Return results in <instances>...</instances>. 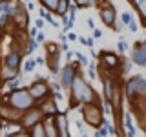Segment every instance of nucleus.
I'll use <instances>...</instances> for the list:
<instances>
[{"mask_svg":"<svg viewBox=\"0 0 146 137\" xmlns=\"http://www.w3.org/2000/svg\"><path fill=\"white\" fill-rule=\"evenodd\" d=\"M24 71L26 73H31V71H35V68H36V62H35V59H27V61L24 62Z\"/></svg>","mask_w":146,"mask_h":137,"instance_id":"25","label":"nucleus"},{"mask_svg":"<svg viewBox=\"0 0 146 137\" xmlns=\"http://www.w3.org/2000/svg\"><path fill=\"white\" fill-rule=\"evenodd\" d=\"M88 75H90V79L91 80H95L97 79V71H95V64H88Z\"/></svg>","mask_w":146,"mask_h":137,"instance_id":"29","label":"nucleus"},{"mask_svg":"<svg viewBox=\"0 0 146 137\" xmlns=\"http://www.w3.org/2000/svg\"><path fill=\"white\" fill-rule=\"evenodd\" d=\"M24 2H27V0H24Z\"/></svg>","mask_w":146,"mask_h":137,"instance_id":"44","label":"nucleus"},{"mask_svg":"<svg viewBox=\"0 0 146 137\" xmlns=\"http://www.w3.org/2000/svg\"><path fill=\"white\" fill-rule=\"evenodd\" d=\"M126 27H128V29H130V31H133V33H135L137 29H139V26H137V22L133 20V18H131V22H130V24H128Z\"/></svg>","mask_w":146,"mask_h":137,"instance_id":"31","label":"nucleus"},{"mask_svg":"<svg viewBox=\"0 0 146 137\" xmlns=\"http://www.w3.org/2000/svg\"><path fill=\"white\" fill-rule=\"evenodd\" d=\"M38 110L42 113V117H55L58 113V106H57V100L53 97H48L44 99L42 102L38 104Z\"/></svg>","mask_w":146,"mask_h":137,"instance_id":"12","label":"nucleus"},{"mask_svg":"<svg viewBox=\"0 0 146 137\" xmlns=\"http://www.w3.org/2000/svg\"><path fill=\"white\" fill-rule=\"evenodd\" d=\"M27 18H29L27 17V9L26 7H18V11L15 13V17H13L11 20H13V24H17L20 29H24L26 24H27Z\"/></svg>","mask_w":146,"mask_h":137,"instance_id":"14","label":"nucleus"},{"mask_svg":"<svg viewBox=\"0 0 146 137\" xmlns=\"http://www.w3.org/2000/svg\"><path fill=\"white\" fill-rule=\"evenodd\" d=\"M35 27H36V29H42V27H44V20H42V18H36V20H35Z\"/></svg>","mask_w":146,"mask_h":137,"instance_id":"34","label":"nucleus"},{"mask_svg":"<svg viewBox=\"0 0 146 137\" xmlns=\"http://www.w3.org/2000/svg\"><path fill=\"white\" fill-rule=\"evenodd\" d=\"M58 61H60V53H57V55H49V59H48L49 71H51L53 75H58V71H60V64H58Z\"/></svg>","mask_w":146,"mask_h":137,"instance_id":"17","label":"nucleus"},{"mask_svg":"<svg viewBox=\"0 0 146 137\" xmlns=\"http://www.w3.org/2000/svg\"><path fill=\"white\" fill-rule=\"evenodd\" d=\"M121 64H122V71L121 73H122V75H126V73L130 71V68H131V62L130 61H121Z\"/></svg>","mask_w":146,"mask_h":137,"instance_id":"30","label":"nucleus"},{"mask_svg":"<svg viewBox=\"0 0 146 137\" xmlns=\"http://www.w3.org/2000/svg\"><path fill=\"white\" fill-rule=\"evenodd\" d=\"M27 93L31 95V99H33V100H44V99L51 97L49 84H48L44 79H40V77L29 84V88H27Z\"/></svg>","mask_w":146,"mask_h":137,"instance_id":"5","label":"nucleus"},{"mask_svg":"<svg viewBox=\"0 0 146 137\" xmlns=\"http://www.w3.org/2000/svg\"><path fill=\"white\" fill-rule=\"evenodd\" d=\"M60 80H58V84H60V88L64 90H70L73 80H75V77L79 75V68H77V64L73 66V64H66L64 68H60Z\"/></svg>","mask_w":146,"mask_h":137,"instance_id":"7","label":"nucleus"},{"mask_svg":"<svg viewBox=\"0 0 146 137\" xmlns=\"http://www.w3.org/2000/svg\"><path fill=\"white\" fill-rule=\"evenodd\" d=\"M131 4L135 6L137 9V13H139V18H141V26H144L146 24V0H130Z\"/></svg>","mask_w":146,"mask_h":137,"instance_id":"16","label":"nucleus"},{"mask_svg":"<svg viewBox=\"0 0 146 137\" xmlns=\"http://www.w3.org/2000/svg\"><path fill=\"white\" fill-rule=\"evenodd\" d=\"M0 2H6V0H0Z\"/></svg>","mask_w":146,"mask_h":137,"instance_id":"43","label":"nucleus"},{"mask_svg":"<svg viewBox=\"0 0 146 137\" xmlns=\"http://www.w3.org/2000/svg\"><path fill=\"white\" fill-rule=\"evenodd\" d=\"M55 130H57V137H71L70 135V122H68V115L64 112H58L53 117Z\"/></svg>","mask_w":146,"mask_h":137,"instance_id":"9","label":"nucleus"},{"mask_svg":"<svg viewBox=\"0 0 146 137\" xmlns=\"http://www.w3.org/2000/svg\"><path fill=\"white\" fill-rule=\"evenodd\" d=\"M35 42H36V44L46 42V37H44V33H36V35H35Z\"/></svg>","mask_w":146,"mask_h":137,"instance_id":"33","label":"nucleus"},{"mask_svg":"<svg viewBox=\"0 0 146 137\" xmlns=\"http://www.w3.org/2000/svg\"><path fill=\"white\" fill-rule=\"evenodd\" d=\"M124 130H126V137H135V126L133 122H131V113L126 112L124 113Z\"/></svg>","mask_w":146,"mask_h":137,"instance_id":"18","label":"nucleus"},{"mask_svg":"<svg viewBox=\"0 0 146 137\" xmlns=\"http://www.w3.org/2000/svg\"><path fill=\"white\" fill-rule=\"evenodd\" d=\"M99 17H100V20L104 22V26L111 27V24L117 18V11H115V7H113L111 4H106V6H102L99 9Z\"/></svg>","mask_w":146,"mask_h":137,"instance_id":"13","label":"nucleus"},{"mask_svg":"<svg viewBox=\"0 0 146 137\" xmlns=\"http://www.w3.org/2000/svg\"><path fill=\"white\" fill-rule=\"evenodd\" d=\"M9 137H29V134H27V132H18V134H15V135L9 134Z\"/></svg>","mask_w":146,"mask_h":137,"instance_id":"37","label":"nucleus"},{"mask_svg":"<svg viewBox=\"0 0 146 137\" xmlns=\"http://www.w3.org/2000/svg\"><path fill=\"white\" fill-rule=\"evenodd\" d=\"M135 66L144 68L146 66V42L144 40H139V42L133 44V49H131V61Z\"/></svg>","mask_w":146,"mask_h":137,"instance_id":"8","label":"nucleus"},{"mask_svg":"<svg viewBox=\"0 0 146 137\" xmlns=\"http://www.w3.org/2000/svg\"><path fill=\"white\" fill-rule=\"evenodd\" d=\"M68 7H70V0H58L57 7H55V13L62 18V17L68 15Z\"/></svg>","mask_w":146,"mask_h":137,"instance_id":"19","label":"nucleus"},{"mask_svg":"<svg viewBox=\"0 0 146 137\" xmlns=\"http://www.w3.org/2000/svg\"><path fill=\"white\" fill-rule=\"evenodd\" d=\"M7 102H9L11 108H15L17 112H20V113L35 106V100L31 99L29 93H27V88H17V90L9 91Z\"/></svg>","mask_w":146,"mask_h":137,"instance_id":"3","label":"nucleus"},{"mask_svg":"<svg viewBox=\"0 0 146 137\" xmlns=\"http://www.w3.org/2000/svg\"><path fill=\"white\" fill-rule=\"evenodd\" d=\"M36 44L35 42V39H27V42H26V55H33L35 53V49H36Z\"/></svg>","mask_w":146,"mask_h":137,"instance_id":"24","label":"nucleus"},{"mask_svg":"<svg viewBox=\"0 0 146 137\" xmlns=\"http://www.w3.org/2000/svg\"><path fill=\"white\" fill-rule=\"evenodd\" d=\"M124 95L130 99L131 104H135L137 100H144L146 97V79L144 75H133L130 77L124 86Z\"/></svg>","mask_w":146,"mask_h":137,"instance_id":"2","label":"nucleus"},{"mask_svg":"<svg viewBox=\"0 0 146 137\" xmlns=\"http://www.w3.org/2000/svg\"><path fill=\"white\" fill-rule=\"evenodd\" d=\"M40 122H42V130H44L46 137H57V130H55L53 117H44Z\"/></svg>","mask_w":146,"mask_h":137,"instance_id":"15","label":"nucleus"},{"mask_svg":"<svg viewBox=\"0 0 146 137\" xmlns=\"http://www.w3.org/2000/svg\"><path fill=\"white\" fill-rule=\"evenodd\" d=\"M2 128H4V121L0 119V134H2Z\"/></svg>","mask_w":146,"mask_h":137,"instance_id":"42","label":"nucleus"},{"mask_svg":"<svg viewBox=\"0 0 146 137\" xmlns=\"http://www.w3.org/2000/svg\"><path fill=\"white\" fill-rule=\"evenodd\" d=\"M100 37H102V31L95 27V29H93V39H100Z\"/></svg>","mask_w":146,"mask_h":137,"instance_id":"38","label":"nucleus"},{"mask_svg":"<svg viewBox=\"0 0 146 137\" xmlns=\"http://www.w3.org/2000/svg\"><path fill=\"white\" fill-rule=\"evenodd\" d=\"M64 42H68V40H66V35H60V44H64Z\"/></svg>","mask_w":146,"mask_h":137,"instance_id":"40","label":"nucleus"},{"mask_svg":"<svg viewBox=\"0 0 146 137\" xmlns=\"http://www.w3.org/2000/svg\"><path fill=\"white\" fill-rule=\"evenodd\" d=\"M27 134H29V137H46L44 130H42V122H36L35 126H31Z\"/></svg>","mask_w":146,"mask_h":137,"instance_id":"20","label":"nucleus"},{"mask_svg":"<svg viewBox=\"0 0 146 137\" xmlns=\"http://www.w3.org/2000/svg\"><path fill=\"white\" fill-rule=\"evenodd\" d=\"M42 121V113H40L38 106H33L29 110H26V112H22V117L18 119V124H20L22 128H26V130H29L31 126H35L36 122Z\"/></svg>","mask_w":146,"mask_h":137,"instance_id":"6","label":"nucleus"},{"mask_svg":"<svg viewBox=\"0 0 146 137\" xmlns=\"http://www.w3.org/2000/svg\"><path fill=\"white\" fill-rule=\"evenodd\" d=\"M38 33V29H36V27H31L29 29V33H27V39H35V35Z\"/></svg>","mask_w":146,"mask_h":137,"instance_id":"35","label":"nucleus"},{"mask_svg":"<svg viewBox=\"0 0 146 137\" xmlns=\"http://www.w3.org/2000/svg\"><path fill=\"white\" fill-rule=\"evenodd\" d=\"M38 17L42 18L44 22L48 20V22H49V24H51L53 27H58V24H57V22L53 20V17H51V13H49V11H46V9H40V11H38Z\"/></svg>","mask_w":146,"mask_h":137,"instance_id":"22","label":"nucleus"},{"mask_svg":"<svg viewBox=\"0 0 146 137\" xmlns=\"http://www.w3.org/2000/svg\"><path fill=\"white\" fill-rule=\"evenodd\" d=\"M20 66H22V53L20 51L13 49V51H9L4 57V68H7V70H11L15 73H20Z\"/></svg>","mask_w":146,"mask_h":137,"instance_id":"10","label":"nucleus"},{"mask_svg":"<svg viewBox=\"0 0 146 137\" xmlns=\"http://www.w3.org/2000/svg\"><path fill=\"white\" fill-rule=\"evenodd\" d=\"M77 39H79V37H77L75 33H73V31H70V33H68V37H66V40H71V42H75Z\"/></svg>","mask_w":146,"mask_h":137,"instance_id":"36","label":"nucleus"},{"mask_svg":"<svg viewBox=\"0 0 146 137\" xmlns=\"http://www.w3.org/2000/svg\"><path fill=\"white\" fill-rule=\"evenodd\" d=\"M99 59H100V62L104 64V68L110 70V71L117 70V68L121 66V57H119L117 53H113V51H102V53H99Z\"/></svg>","mask_w":146,"mask_h":137,"instance_id":"11","label":"nucleus"},{"mask_svg":"<svg viewBox=\"0 0 146 137\" xmlns=\"http://www.w3.org/2000/svg\"><path fill=\"white\" fill-rule=\"evenodd\" d=\"M93 44H95L93 39H86V46H88V48H93Z\"/></svg>","mask_w":146,"mask_h":137,"instance_id":"39","label":"nucleus"},{"mask_svg":"<svg viewBox=\"0 0 146 137\" xmlns=\"http://www.w3.org/2000/svg\"><path fill=\"white\" fill-rule=\"evenodd\" d=\"M121 22H122L124 26H128V24L131 22V13H130V11H124V13L121 15Z\"/></svg>","mask_w":146,"mask_h":137,"instance_id":"28","label":"nucleus"},{"mask_svg":"<svg viewBox=\"0 0 146 137\" xmlns=\"http://www.w3.org/2000/svg\"><path fill=\"white\" fill-rule=\"evenodd\" d=\"M82 117H84V122L91 128H97L102 124V108H100V102H91V104H82Z\"/></svg>","mask_w":146,"mask_h":137,"instance_id":"4","label":"nucleus"},{"mask_svg":"<svg viewBox=\"0 0 146 137\" xmlns=\"http://www.w3.org/2000/svg\"><path fill=\"white\" fill-rule=\"evenodd\" d=\"M88 26L91 27V29H95V24H93V20H88Z\"/></svg>","mask_w":146,"mask_h":137,"instance_id":"41","label":"nucleus"},{"mask_svg":"<svg viewBox=\"0 0 146 137\" xmlns=\"http://www.w3.org/2000/svg\"><path fill=\"white\" fill-rule=\"evenodd\" d=\"M91 102H100V97L97 95L88 80L82 75H77L70 88V108H77L79 104H91Z\"/></svg>","mask_w":146,"mask_h":137,"instance_id":"1","label":"nucleus"},{"mask_svg":"<svg viewBox=\"0 0 146 137\" xmlns=\"http://www.w3.org/2000/svg\"><path fill=\"white\" fill-rule=\"evenodd\" d=\"M77 7H97L99 6V0H73Z\"/></svg>","mask_w":146,"mask_h":137,"instance_id":"21","label":"nucleus"},{"mask_svg":"<svg viewBox=\"0 0 146 137\" xmlns=\"http://www.w3.org/2000/svg\"><path fill=\"white\" fill-rule=\"evenodd\" d=\"M117 51L119 53H126L128 51V42H126V40H119V42H117Z\"/></svg>","mask_w":146,"mask_h":137,"instance_id":"27","label":"nucleus"},{"mask_svg":"<svg viewBox=\"0 0 146 137\" xmlns=\"http://www.w3.org/2000/svg\"><path fill=\"white\" fill-rule=\"evenodd\" d=\"M75 57L79 59V61H80L82 64H84V66H88V64H90V61H88V59H86V57H84L82 53H75Z\"/></svg>","mask_w":146,"mask_h":137,"instance_id":"32","label":"nucleus"},{"mask_svg":"<svg viewBox=\"0 0 146 137\" xmlns=\"http://www.w3.org/2000/svg\"><path fill=\"white\" fill-rule=\"evenodd\" d=\"M40 4H42V9H46V11H49V13H55V7H57V4H58V0H38Z\"/></svg>","mask_w":146,"mask_h":137,"instance_id":"23","label":"nucleus"},{"mask_svg":"<svg viewBox=\"0 0 146 137\" xmlns=\"http://www.w3.org/2000/svg\"><path fill=\"white\" fill-rule=\"evenodd\" d=\"M124 24H122V22L121 20H117V18H115V22H113V24H111V29L113 31H115V33H121V31H124Z\"/></svg>","mask_w":146,"mask_h":137,"instance_id":"26","label":"nucleus"}]
</instances>
